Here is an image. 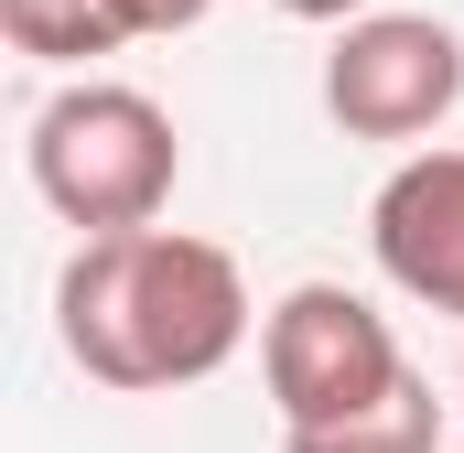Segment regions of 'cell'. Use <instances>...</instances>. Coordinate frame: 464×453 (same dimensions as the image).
Returning <instances> with one entry per match:
<instances>
[{"mask_svg":"<svg viewBox=\"0 0 464 453\" xmlns=\"http://www.w3.org/2000/svg\"><path fill=\"white\" fill-rule=\"evenodd\" d=\"M54 324L65 356L98 389H195L248 345V281L217 237L184 226H130V237H76L65 281H54Z\"/></svg>","mask_w":464,"mask_h":453,"instance_id":"6da1fadb","label":"cell"},{"mask_svg":"<svg viewBox=\"0 0 464 453\" xmlns=\"http://www.w3.org/2000/svg\"><path fill=\"white\" fill-rule=\"evenodd\" d=\"M33 195L87 237H130V226H162L173 184H184V140L173 109L151 87H119V76H76L33 109Z\"/></svg>","mask_w":464,"mask_h":453,"instance_id":"7a4b0ae2","label":"cell"},{"mask_svg":"<svg viewBox=\"0 0 464 453\" xmlns=\"http://www.w3.org/2000/svg\"><path fill=\"white\" fill-rule=\"evenodd\" d=\"M270 11H292V22H335V33H346V22L378 11V0H270Z\"/></svg>","mask_w":464,"mask_h":453,"instance_id":"9c48e42d","label":"cell"},{"mask_svg":"<svg viewBox=\"0 0 464 453\" xmlns=\"http://www.w3.org/2000/svg\"><path fill=\"white\" fill-rule=\"evenodd\" d=\"M411 378V356L389 335V313L346 281H292L259 313V389L281 410V432H335L356 410H378Z\"/></svg>","mask_w":464,"mask_h":453,"instance_id":"3957f363","label":"cell"},{"mask_svg":"<svg viewBox=\"0 0 464 453\" xmlns=\"http://www.w3.org/2000/svg\"><path fill=\"white\" fill-rule=\"evenodd\" d=\"M130 11H140V33H195L217 0H130Z\"/></svg>","mask_w":464,"mask_h":453,"instance_id":"ba28073f","label":"cell"},{"mask_svg":"<svg viewBox=\"0 0 464 453\" xmlns=\"http://www.w3.org/2000/svg\"><path fill=\"white\" fill-rule=\"evenodd\" d=\"M0 33L33 65H87V54L140 43V11L130 0H0Z\"/></svg>","mask_w":464,"mask_h":453,"instance_id":"8992f818","label":"cell"},{"mask_svg":"<svg viewBox=\"0 0 464 453\" xmlns=\"http://www.w3.org/2000/svg\"><path fill=\"white\" fill-rule=\"evenodd\" d=\"M367 248H378L389 292L464 324V151H411L367 206Z\"/></svg>","mask_w":464,"mask_h":453,"instance_id":"5b68a950","label":"cell"},{"mask_svg":"<svg viewBox=\"0 0 464 453\" xmlns=\"http://www.w3.org/2000/svg\"><path fill=\"white\" fill-rule=\"evenodd\" d=\"M281 453H443V400L432 378H400L378 410H356L335 432H281Z\"/></svg>","mask_w":464,"mask_h":453,"instance_id":"52a82bcc","label":"cell"},{"mask_svg":"<svg viewBox=\"0 0 464 453\" xmlns=\"http://www.w3.org/2000/svg\"><path fill=\"white\" fill-rule=\"evenodd\" d=\"M464 109V33L432 11H367L324 54V119L346 140H400L421 151Z\"/></svg>","mask_w":464,"mask_h":453,"instance_id":"277c9868","label":"cell"}]
</instances>
